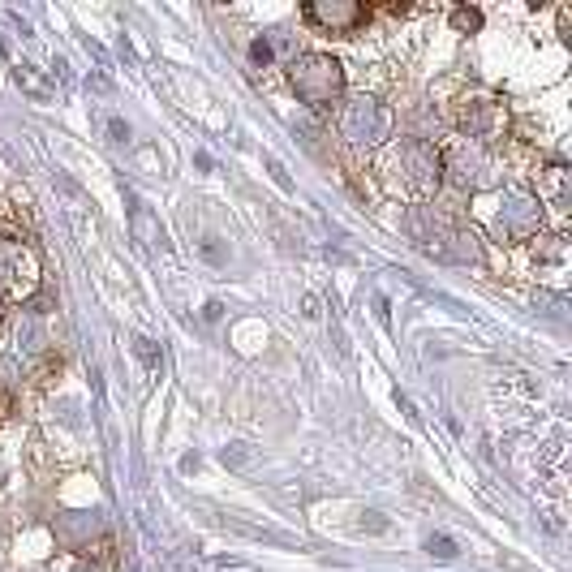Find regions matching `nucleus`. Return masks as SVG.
<instances>
[{
    "label": "nucleus",
    "instance_id": "nucleus-11",
    "mask_svg": "<svg viewBox=\"0 0 572 572\" xmlns=\"http://www.w3.org/2000/svg\"><path fill=\"white\" fill-rule=\"evenodd\" d=\"M452 26H456L461 35H474L478 26H482V13H478V9H456V13H452Z\"/></svg>",
    "mask_w": 572,
    "mask_h": 572
},
{
    "label": "nucleus",
    "instance_id": "nucleus-15",
    "mask_svg": "<svg viewBox=\"0 0 572 572\" xmlns=\"http://www.w3.org/2000/svg\"><path fill=\"white\" fill-rule=\"evenodd\" d=\"M431 555H443V560H452L456 551H452V542H448V538H431Z\"/></svg>",
    "mask_w": 572,
    "mask_h": 572
},
{
    "label": "nucleus",
    "instance_id": "nucleus-14",
    "mask_svg": "<svg viewBox=\"0 0 572 572\" xmlns=\"http://www.w3.org/2000/svg\"><path fill=\"white\" fill-rule=\"evenodd\" d=\"M250 56H254V61H259V65H267V61H271V44H267V39H254Z\"/></svg>",
    "mask_w": 572,
    "mask_h": 572
},
{
    "label": "nucleus",
    "instance_id": "nucleus-10",
    "mask_svg": "<svg viewBox=\"0 0 572 572\" xmlns=\"http://www.w3.org/2000/svg\"><path fill=\"white\" fill-rule=\"evenodd\" d=\"M134 224H138V233H142V241H147V246H155V241H164V233L155 228V220H151V211H147V207H138V211H134Z\"/></svg>",
    "mask_w": 572,
    "mask_h": 572
},
{
    "label": "nucleus",
    "instance_id": "nucleus-9",
    "mask_svg": "<svg viewBox=\"0 0 572 572\" xmlns=\"http://www.w3.org/2000/svg\"><path fill=\"white\" fill-rule=\"evenodd\" d=\"M26 271H31L26 250L18 246V241H0V289H22Z\"/></svg>",
    "mask_w": 572,
    "mask_h": 572
},
{
    "label": "nucleus",
    "instance_id": "nucleus-8",
    "mask_svg": "<svg viewBox=\"0 0 572 572\" xmlns=\"http://www.w3.org/2000/svg\"><path fill=\"white\" fill-rule=\"evenodd\" d=\"M491 121H495V112L486 99H465V104H456V130H461L465 138H482L486 130H491Z\"/></svg>",
    "mask_w": 572,
    "mask_h": 572
},
{
    "label": "nucleus",
    "instance_id": "nucleus-16",
    "mask_svg": "<svg viewBox=\"0 0 572 572\" xmlns=\"http://www.w3.org/2000/svg\"><path fill=\"white\" fill-rule=\"evenodd\" d=\"M108 130H112V142H125V138H130V130H125V125H121V121H112V125H108Z\"/></svg>",
    "mask_w": 572,
    "mask_h": 572
},
{
    "label": "nucleus",
    "instance_id": "nucleus-18",
    "mask_svg": "<svg viewBox=\"0 0 572 572\" xmlns=\"http://www.w3.org/2000/svg\"><path fill=\"white\" fill-rule=\"evenodd\" d=\"M78 572H91V568H78Z\"/></svg>",
    "mask_w": 572,
    "mask_h": 572
},
{
    "label": "nucleus",
    "instance_id": "nucleus-6",
    "mask_svg": "<svg viewBox=\"0 0 572 572\" xmlns=\"http://www.w3.org/2000/svg\"><path fill=\"white\" fill-rule=\"evenodd\" d=\"M306 18L319 26V31H332V35H353L357 26L366 22V9L357 0H314L306 9Z\"/></svg>",
    "mask_w": 572,
    "mask_h": 572
},
{
    "label": "nucleus",
    "instance_id": "nucleus-13",
    "mask_svg": "<svg viewBox=\"0 0 572 572\" xmlns=\"http://www.w3.org/2000/svg\"><path fill=\"white\" fill-rule=\"evenodd\" d=\"M134 353H138V357H142V362H147V366H155V362H160V357H155V345H151L147 336H138V340H134Z\"/></svg>",
    "mask_w": 572,
    "mask_h": 572
},
{
    "label": "nucleus",
    "instance_id": "nucleus-17",
    "mask_svg": "<svg viewBox=\"0 0 572 572\" xmlns=\"http://www.w3.org/2000/svg\"><path fill=\"white\" fill-rule=\"evenodd\" d=\"M9 409H13V396H9V392H0V418H5Z\"/></svg>",
    "mask_w": 572,
    "mask_h": 572
},
{
    "label": "nucleus",
    "instance_id": "nucleus-5",
    "mask_svg": "<svg viewBox=\"0 0 572 572\" xmlns=\"http://www.w3.org/2000/svg\"><path fill=\"white\" fill-rule=\"evenodd\" d=\"M400 168H405V181H409L418 194H431L435 185L443 181L439 151H435L426 138H409L405 147H400Z\"/></svg>",
    "mask_w": 572,
    "mask_h": 572
},
{
    "label": "nucleus",
    "instance_id": "nucleus-7",
    "mask_svg": "<svg viewBox=\"0 0 572 572\" xmlns=\"http://www.w3.org/2000/svg\"><path fill=\"white\" fill-rule=\"evenodd\" d=\"M52 534L69 551H91V538L104 534V517L99 512H61L52 521Z\"/></svg>",
    "mask_w": 572,
    "mask_h": 572
},
{
    "label": "nucleus",
    "instance_id": "nucleus-12",
    "mask_svg": "<svg viewBox=\"0 0 572 572\" xmlns=\"http://www.w3.org/2000/svg\"><path fill=\"white\" fill-rule=\"evenodd\" d=\"M18 82H22L26 91H35L39 99H48V87H44V82L35 78V69H31V65H22V69H18Z\"/></svg>",
    "mask_w": 572,
    "mask_h": 572
},
{
    "label": "nucleus",
    "instance_id": "nucleus-3",
    "mask_svg": "<svg viewBox=\"0 0 572 572\" xmlns=\"http://www.w3.org/2000/svg\"><path fill=\"white\" fill-rule=\"evenodd\" d=\"M439 164H443V173H448V181L456 185V190H469V194H478V190H491V185L499 181L495 173V160H491V151L482 147V142L474 138H461V142H452L448 155H439Z\"/></svg>",
    "mask_w": 572,
    "mask_h": 572
},
{
    "label": "nucleus",
    "instance_id": "nucleus-4",
    "mask_svg": "<svg viewBox=\"0 0 572 572\" xmlns=\"http://www.w3.org/2000/svg\"><path fill=\"white\" fill-rule=\"evenodd\" d=\"M495 237L499 241H525L542 228V203L529 190H504L495 211Z\"/></svg>",
    "mask_w": 572,
    "mask_h": 572
},
{
    "label": "nucleus",
    "instance_id": "nucleus-2",
    "mask_svg": "<svg viewBox=\"0 0 572 572\" xmlns=\"http://www.w3.org/2000/svg\"><path fill=\"white\" fill-rule=\"evenodd\" d=\"M392 125H396L392 108L370 95H353L336 117V130L349 147H383V142L392 138Z\"/></svg>",
    "mask_w": 572,
    "mask_h": 572
},
{
    "label": "nucleus",
    "instance_id": "nucleus-1",
    "mask_svg": "<svg viewBox=\"0 0 572 572\" xmlns=\"http://www.w3.org/2000/svg\"><path fill=\"white\" fill-rule=\"evenodd\" d=\"M289 87L310 108H332L345 95V69L327 52H302L289 61Z\"/></svg>",
    "mask_w": 572,
    "mask_h": 572
}]
</instances>
